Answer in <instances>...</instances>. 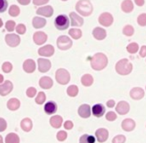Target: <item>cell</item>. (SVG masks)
<instances>
[{"mask_svg": "<svg viewBox=\"0 0 146 143\" xmlns=\"http://www.w3.org/2000/svg\"><path fill=\"white\" fill-rule=\"evenodd\" d=\"M88 60L90 61V64H91L92 69H93V70H96V71L103 70L108 64L107 56L101 52L95 53L92 57H89Z\"/></svg>", "mask_w": 146, "mask_h": 143, "instance_id": "1", "label": "cell"}, {"mask_svg": "<svg viewBox=\"0 0 146 143\" xmlns=\"http://www.w3.org/2000/svg\"><path fill=\"white\" fill-rule=\"evenodd\" d=\"M75 9L80 15L82 16H90L93 11V6L89 0H79L76 3Z\"/></svg>", "mask_w": 146, "mask_h": 143, "instance_id": "2", "label": "cell"}, {"mask_svg": "<svg viewBox=\"0 0 146 143\" xmlns=\"http://www.w3.org/2000/svg\"><path fill=\"white\" fill-rule=\"evenodd\" d=\"M132 69H133V66L132 64L129 62L128 59H121L119 60L115 65V70L118 74L120 75H128L131 73Z\"/></svg>", "mask_w": 146, "mask_h": 143, "instance_id": "3", "label": "cell"}, {"mask_svg": "<svg viewBox=\"0 0 146 143\" xmlns=\"http://www.w3.org/2000/svg\"><path fill=\"white\" fill-rule=\"evenodd\" d=\"M54 25L58 30H66L70 25V20L65 14L58 15L54 20Z\"/></svg>", "mask_w": 146, "mask_h": 143, "instance_id": "4", "label": "cell"}, {"mask_svg": "<svg viewBox=\"0 0 146 143\" xmlns=\"http://www.w3.org/2000/svg\"><path fill=\"white\" fill-rule=\"evenodd\" d=\"M55 78L56 81L61 85H65L70 81V73L66 70V69L59 68L58 70L55 72Z\"/></svg>", "mask_w": 146, "mask_h": 143, "instance_id": "5", "label": "cell"}, {"mask_svg": "<svg viewBox=\"0 0 146 143\" xmlns=\"http://www.w3.org/2000/svg\"><path fill=\"white\" fill-rule=\"evenodd\" d=\"M72 44V40L68 36H65V35H61L57 39V47L60 50H68L69 48H71Z\"/></svg>", "mask_w": 146, "mask_h": 143, "instance_id": "6", "label": "cell"}, {"mask_svg": "<svg viewBox=\"0 0 146 143\" xmlns=\"http://www.w3.org/2000/svg\"><path fill=\"white\" fill-rule=\"evenodd\" d=\"M98 21L101 25L105 27H109L110 25L113 23V16H112L110 13L108 12H104V13H101L98 18Z\"/></svg>", "mask_w": 146, "mask_h": 143, "instance_id": "7", "label": "cell"}, {"mask_svg": "<svg viewBox=\"0 0 146 143\" xmlns=\"http://www.w3.org/2000/svg\"><path fill=\"white\" fill-rule=\"evenodd\" d=\"M69 20H70L71 26H74V27L82 26L84 22L83 18L75 12H70V14H69Z\"/></svg>", "mask_w": 146, "mask_h": 143, "instance_id": "8", "label": "cell"}, {"mask_svg": "<svg viewBox=\"0 0 146 143\" xmlns=\"http://www.w3.org/2000/svg\"><path fill=\"white\" fill-rule=\"evenodd\" d=\"M5 42L10 47H16L20 43V37L17 34H7L5 36Z\"/></svg>", "mask_w": 146, "mask_h": 143, "instance_id": "9", "label": "cell"}, {"mask_svg": "<svg viewBox=\"0 0 146 143\" xmlns=\"http://www.w3.org/2000/svg\"><path fill=\"white\" fill-rule=\"evenodd\" d=\"M12 90H13V84L11 81L5 80L2 84H0V95L1 96H6Z\"/></svg>", "mask_w": 146, "mask_h": 143, "instance_id": "10", "label": "cell"}, {"mask_svg": "<svg viewBox=\"0 0 146 143\" xmlns=\"http://www.w3.org/2000/svg\"><path fill=\"white\" fill-rule=\"evenodd\" d=\"M37 62H38V70H39V72L45 73L51 68V62H50V60H48V59L39 58Z\"/></svg>", "mask_w": 146, "mask_h": 143, "instance_id": "11", "label": "cell"}, {"mask_svg": "<svg viewBox=\"0 0 146 143\" xmlns=\"http://www.w3.org/2000/svg\"><path fill=\"white\" fill-rule=\"evenodd\" d=\"M95 136H96V139H97L98 142L103 143L108 139L109 132H108V130H107V129H105V128H99V129H97V130H96Z\"/></svg>", "mask_w": 146, "mask_h": 143, "instance_id": "12", "label": "cell"}, {"mask_svg": "<svg viewBox=\"0 0 146 143\" xmlns=\"http://www.w3.org/2000/svg\"><path fill=\"white\" fill-rule=\"evenodd\" d=\"M33 40L34 43L37 45H42L46 42L47 40V34L43 31H38V32H35L33 35Z\"/></svg>", "mask_w": 146, "mask_h": 143, "instance_id": "13", "label": "cell"}, {"mask_svg": "<svg viewBox=\"0 0 146 143\" xmlns=\"http://www.w3.org/2000/svg\"><path fill=\"white\" fill-rule=\"evenodd\" d=\"M130 106L129 103L126 102V101H120L117 105H116V112L120 115H125L129 112Z\"/></svg>", "mask_w": 146, "mask_h": 143, "instance_id": "14", "label": "cell"}, {"mask_svg": "<svg viewBox=\"0 0 146 143\" xmlns=\"http://www.w3.org/2000/svg\"><path fill=\"white\" fill-rule=\"evenodd\" d=\"M38 54L40 55V56H44V57L52 56V55L54 54V47L50 44L45 45V46L38 49Z\"/></svg>", "mask_w": 146, "mask_h": 143, "instance_id": "15", "label": "cell"}, {"mask_svg": "<svg viewBox=\"0 0 146 143\" xmlns=\"http://www.w3.org/2000/svg\"><path fill=\"white\" fill-rule=\"evenodd\" d=\"M91 107L88 104H82L78 108V115L82 118H88L91 115Z\"/></svg>", "mask_w": 146, "mask_h": 143, "instance_id": "16", "label": "cell"}, {"mask_svg": "<svg viewBox=\"0 0 146 143\" xmlns=\"http://www.w3.org/2000/svg\"><path fill=\"white\" fill-rule=\"evenodd\" d=\"M136 124H135V121L131 118H126L122 121L121 123V127L124 131H127V132H130V131L134 130L135 128Z\"/></svg>", "mask_w": 146, "mask_h": 143, "instance_id": "17", "label": "cell"}, {"mask_svg": "<svg viewBox=\"0 0 146 143\" xmlns=\"http://www.w3.org/2000/svg\"><path fill=\"white\" fill-rule=\"evenodd\" d=\"M22 67L23 70L26 73H32L36 69V64H35V61L33 59H27V60L24 61Z\"/></svg>", "mask_w": 146, "mask_h": 143, "instance_id": "18", "label": "cell"}, {"mask_svg": "<svg viewBox=\"0 0 146 143\" xmlns=\"http://www.w3.org/2000/svg\"><path fill=\"white\" fill-rule=\"evenodd\" d=\"M36 13L38 15H41V16L44 17H51L53 14V8L50 5H47V6H43L40 7L36 10Z\"/></svg>", "mask_w": 146, "mask_h": 143, "instance_id": "19", "label": "cell"}, {"mask_svg": "<svg viewBox=\"0 0 146 143\" xmlns=\"http://www.w3.org/2000/svg\"><path fill=\"white\" fill-rule=\"evenodd\" d=\"M91 112L95 117L100 118V117L103 116L104 113H105V107H104L102 104H100V103H98V104H95L93 107H92Z\"/></svg>", "mask_w": 146, "mask_h": 143, "instance_id": "20", "label": "cell"}, {"mask_svg": "<svg viewBox=\"0 0 146 143\" xmlns=\"http://www.w3.org/2000/svg\"><path fill=\"white\" fill-rule=\"evenodd\" d=\"M144 96V90L140 87H134L130 91V97L134 100H140Z\"/></svg>", "mask_w": 146, "mask_h": 143, "instance_id": "21", "label": "cell"}, {"mask_svg": "<svg viewBox=\"0 0 146 143\" xmlns=\"http://www.w3.org/2000/svg\"><path fill=\"white\" fill-rule=\"evenodd\" d=\"M92 35L96 40H103L106 37V30L101 27H95L92 31Z\"/></svg>", "mask_w": 146, "mask_h": 143, "instance_id": "22", "label": "cell"}, {"mask_svg": "<svg viewBox=\"0 0 146 143\" xmlns=\"http://www.w3.org/2000/svg\"><path fill=\"white\" fill-rule=\"evenodd\" d=\"M39 86L43 89H50L53 86V80L50 77L43 76L39 79Z\"/></svg>", "mask_w": 146, "mask_h": 143, "instance_id": "23", "label": "cell"}, {"mask_svg": "<svg viewBox=\"0 0 146 143\" xmlns=\"http://www.w3.org/2000/svg\"><path fill=\"white\" fill-rule=\"evenodd\" d=\"M44 111L46 114L51 115L57 111V104L54 101H48L46 104L44 105Z\"/></svg>", "mask_w": 146, "mask_h": 143, "instance_id": "24", "label": "cell"}, {"mask_svg": "<svg viewBox=\"0 0 146 143\" xmlns=\"http://www.w3.org/2000/svg\"><path fill=\"white\" fill-rule=\"evenodd\" d=\"M20 127L23 131L25 132H29L31 131L33 127V123H32V120L30 118H23L20 122Z\"/></svg>", "mask_w": 146, "mask_h": 143, "instance_id": "25", "label": "cell"}, {"mask_svg": "<svg viewBox=\"0 0 146 143\" xmlns=\"http://www.w3.org/2000/svg\"><path fill=\"white\" fill-rule=\"evenodd\" d=\"M49 122H50V125L53 128H60L63 123V119L60 115H55V116L51 117Z\"/></svg>", "mask_w": 146, "mask_h": 143, "instance_id": "26", "label": "cell"}, {"mask_svg": "<svg viewBox=\"0 0 146 143\" xmlns=\"http://www.w3.org/2000/svg\"><path fill=\"white\" fill-rule=\"evenodd\" d=\"M7 108L11 111H15L20 107V101L17 98H11L7 101Z\"/></svg>", "mask_w": 146, "mask_h": 143, "instance_id": "27", "label": "cell"}, {"mask_svg": "<svg viewBox=\"0 0 146 143\" xmlns=\"http://www.w3.org/2000/svg\"><path fill=\"white\" fill-rule=\"evenodd\" d=\"M133 2L131 0H124L123 2L121 3V9L123 12L125 13H130L133 11Z\"/></svg>", "mask_w": 146, "mask_h": 143, "instance_id": "28", "label": "cell"}, {"mask_svg": "<svg viewBox=\"0 0 146 143\" xmlns=\"http://www.w3.org/2000/svg\"><path fill=\"white\" fill-rule=\"evenodd\" d=\"M45 24H46V20L42 17H34L32 19V25L36 29L42 28V27L45 26Z\"/></svg>", "mask_w": 146, "mask_h": 143, "instance_id": "29", "label": "cell"}, {"mask_svg": "<svg viewBox=\"0 0 146 143\" xmlns=\"http://www.w3.org/2000/svg\"><path fill=\"white\" fill-rule=\"evenodd\" d=\"M93 81H94L93 77L90 74H84L83 76L81 77V83H82V85L85 87L91 86V85L93 84Z\"/></svg>", "mask_w": 146, "mask_h": 143, "instance_id": "30", "label": "cell"}, {"mask_svg": "<svg viewBox=\"0 0 146 143\" xmlns=\"http://www.w3.org/2000/svg\"><path fill=\"white\" fill-rule=\"evenodd\" d=\"M20 142V139H19V136L16 134V133H9V134L6 135L5 137V143H19Z\"/></svg>", "mask_w": 146, "mask_h": 143, "instance_id": "31", "label": "cell"}, {"mask_svg": "<svg viewBox=\"0 0 146 143\" xmlns=\"http://www.w3.org/2000/svg\"><path fill=\"white\" fill-rule=\"evenodd\" d=\"M94 142H95V137L88 134L82 135L79 139V143H94Z\"/></svg>", "mask_w": 146, "mask_h": 143, "instance_id": "32", "label": "cell"}, {"mask_svg": "<svg viewBox=\"0 0 146 143\" xmlns=\"http://www.w3.org/2000/svg\"><path fill=\"white\" fill-rule=\"evenodd\" d=\"M78 92H79V89L76 85H70V86L67 88V94L70 97H75L77 96Z\"/></svg>", "mask_w": 146, "mask_h": 143, "instance_id": "33", "label": "cell"}, {"mask_svg": "<svg viewBox=\"0 0 146 143\" xmlns=\"http://www.w3.org/2000/svg\"><path fill=\"white\" fill-rule=\"evenodd\" d=\"M69 35L74 39H79L82 36V31L77 28H72L69 30Z\"/></svg>", "mask_w": 146, "mask_h": 143, "instance_id": "34", "label": "cell"}, {"mask_svg": "<svg viewBox=\"0 0 146 143\" xmlns=\"http://www.w3.org/2000/svg\"><path fill=\"white\" fill-rule=\"evenodd\" d=\"M8 13L10 16L12 17H17L19 14H20V9L17 5H11L10 8L8 10Z\"/></svg>", "mask_w": 146, "mask_h": 143, "instance_id": "35", "label": "cell"}, {"mask_svg": "<svg viewBox=\"0 0 146 143\" xmlns=\"http://www.w3.org/2000/svg\"><path fill=\"white\" fill-rule=\"evenodd\" d=\"M126 49H127V51L130 53V54H134V53H136L138 51L139 46H138L137 43L132 42V43H130V44H128V46L126 47Z\"/></svg>", "mask_w": 146, "mask_h": 143, "instance_id": "36", "label": "cell"}, {"mask_svg": "<svg viewBox=\"0 0 146 143\" xmlns=\"http://www.w3.org/2000/svg\"><path fill=\"white\" fill-rule=\"evenodd\" d=\"M45 100H46V95H45V93L44 92H39L38 94H37V96H36V98H35V102L37 103V104H39V105H41V104H43V103L45 102Z\"/></svg>", "mask_w": 146, "mask_h": 143, "instance_id": "37", "label": "cell"}, {"mask_svg": "<svg viewBox=\"0 0 146 143\" xmlns=\"http://www.w3.org/2000/svg\"><path fill=\"white\" fill-rule=\"evenodd\" d=\"M122 32H123V34L125 35V36H132V35L134 34L133 26H131V25H126V26H124Z\"/></svg>", "mask_w": 146, "mask_h": 143, "instance_id": "38", "label": "cell"}, {"mask_svg": "<svg viewBox=\"0 0 146 143\" xmlns=\"http://www.w3.org/2000/svg\"><path fill=\"white\" fill-rule=\"evenodd\" d=\"M137 23L140 26H146V13H142L137 17Z\"/></svg>", "mask_w": 146, "mask_h": 143, "instance_id": "39", "label": "cell"}, {"mask_svg": "<svg viewBox=\"0 0 146 143\" xmlns=\"http://www.w3.org/2000/svg\"><path fill=\"white\" fill-rule=\"evenodd\" d=\"M12 68H13L12 64H11L10 62H8V61H6V62H4L2 64V70H3V72H5V73L11 72V71H12Z\"/></svg>", "mask_w": 146, "mask_h": 143, "instance_id": "40", "label": "cell"}, {"mask_svg": "<svg viewBox=\"0 0 146 143\" xmlns=\"http://www.w3.org/2000/svg\"><path fill=\"white\" fill-rule=\"evenodd\" d=\"M126 141V137L122 134L116 135L113 139H112V143H124Z\"/></svg>", "mask_w": 146, "mask_h": 143, "instance_id": "41", "label": "cell"}, {"mask_svg": "<svg viewBox=\"0 0 146 143\" xmlns=\"http://www.w3.org/2000/svg\"><path fill=\"white\" fill-rule=\"evenodd\" d=\"M56 138H57V140L58 141H64V140H66V138H67V133H66V131H63V130H61V131H59L58 133H57V135H56Z\"/></svg>", "mask_w": 146, "mask_h": 143, "instance_id": "42", "label": "cell"}, {"mask_svg": "<svg viewBox=\"0 0 146 143\" xmlns=\"http://www.w3.org/2000/svg\"><path fill=\"white\" fill-rule=\"evenodd\" d=\"M5 28H6V30L9 31V32H12L15 29V22L13 20H8L6 22V24H5Z\"/></svg>", "mask_w": 146, "mask_h": 143, "instance_id": "43", "label": "cell"}, {"mask_svg": "<svg viewBox=\"0 0 146 143\" xmlns=\"http://www.w3.org/2000/svg\"><path fill=\"white\" fill-rule=\"evenodd\" d=\"M36 93H37L36 88H34V87H29V88H27V90H26V95L29 97V98L34 97L35 95H36Z\"/></svg>", "mask_w": 146, "mask_h": 143, "instance_id": "44", "label": "cell"}, {"mask_svg": "<svg viewBox=\"0 0 146 143\" xmlns=\"http://www.w3.org/2000/svg\"><path fill=\"white\" fill-rule=\"evenodd\" d=\"M16 32L18 34H25V32H26V26L24 24H22V23L18 24L16 26Z\"/></svg>", "mask_w": 146, "mask_h": 143, "instance_id": "45", "label": "cell"}, {"mask_svg": "<svg viewBox=\"0 0 146 143\" xmlns=\"http://www.w3.org/2000/svg\"><path fill=\"white\" fill-rule=\"evenodd\" d=\"M7 6H8L7 0H0V13L5 12L7 9Z\"/></svg>", "mask_w": 146, "mask_h": 143, "instance_id": "46", "label": "cell"}, {"mask_svg": "<svg viewBox=\"0 0 146 143\" xmlns=\"http://www.w3.org/2000/svg\"><path fill=\"white\" fill-rule=\"evenodd\" d=\"M116 118H117V115H116V113L113 112V111H109V112L106 113V119H107L108 121H114V120H116Z\"/></svg>", "mask_w": 146, "mask_h": 143, "instance_id": "47", "label": "cell"}, {"mask_svg": "<svg viewBox=\"0 0 146 143\" xmlns=\"http://www.w3.org/2000/svg\"><path fill=\"white\" fill-rule=\"evenodd\" d=\"M7 128V122L4 118L0 117V132L5 131V129Z\"/></svg>", "mask_w": 146, "mask_h": 143, "instance_id": "48", "label": "cell"}, {"mask_svg": "<svg viewBox=\"0 0 146 143\" xmlns=\"http://www.w3.org/2000/svg\"><path fill=\"white\" fill-rule=\"evenodd\" d=\"M49 0H32L33 4L35 5V6H40V5H44L46 4L47 2H48Z\"/></svg>", "mask_w": 146, "mask_h": 143, "instance_id": "49", "label": "cell"}, {"mask_svg": "<svg viewBox=\"0 0 146 143\" xmlns=\"http://www.w3.org/2000/svg\"><path fill=\"white\" fill-rule=\"evenodd\" d=\"M64 128L67 129V130H71L73 128V122L70 120H67L64 122Z\"/></svg>", "mask_w": 146, "mask_h": 143, "instance_id": "50", "label": "cell"}, {"mask_svg": "<svg viewBox=\"0 0 146 143\" xmlns=\"http://www.w3.org/2000/svg\"><path fill=\"white\" fill-rule=\"evenodd\" d=\"M139 55L141 57H145L146 56V45H143V46H142L141 48H140Z\"/></svg>", "mask_w": 146, "mask_h": 143, "instance_id": "51", "label": "cell"}, {"mask_svg": "<svg viewBox=\"0 0 146 143\" xmlns=\"http://www.w3.org/2000/svg\"><path fill=\"white\" fill-rule=\"evenodd\" d=\"M114 106H115V101H114L113 99L107 101V107H109V108H112V107H114Z\"/></svg>", "mask_w": 146, "mask_h": 143, "instance_id": "52", "label": "cell"}, {"mask_svg": "<svg viewBox=\"0 0 146 143\" xmlns=\"http://www.w3.org/2000/svg\"><path fill=\"white\" fill-rule=\"evenodd\" d=\"M17 1H18V3L21 5H28L31 0H17Z\"/></svg>", "mask_w": 146, "mask_h": 143, "instance_id": "53", "label": "cell"}, {"mask_svg": "<svg viewBox=\"0 0 146 143\" xmlns=\"http://www.w3.org/2000/svg\"><path fill=\"white\" fill-rule=\"evenodd\" d=\"M134 2H135V4L137 5V6H143L145 1H144V0H134Z\"/></svg>", "mask_w": 146, "mask_h": 143, "instance_id": "54", "label": "cell"}, {"mask_svg": "<svg viewBox=\"0 0 146 143\" xmlns=\"http://www.w3.org/2000/svg\"><path fill=\"white\" fill-rule=\"evenodd\" d=\"M3 82H4V77L2 74H0V84H2Z\"/></svg>", "mask_w": 146, "mask_h": 143, "instance_id": "55", "label": "cell"}, {"mask_svg": "<svg viewBox=\"0 0 146 143\" xmlns=\"http://www.w3.org/2000/svg\"><path fill=\"white\" fill-rule=\"evenodd\" d=\"M2 25H3V22H2V19L0 18V27H2Z\"/></svg>", "mask_w": 146, "mask_h": 143, "instance_id": "56", "label": "cell"}, {"mask_svg": "<svg viewBox=\"0 0 146 143\" xmlns=\"http://www.w3.org/2000/svg\"><path fill=\"white\" fill-rule=\"evenodd\" d=\"M0 143H3V138H2L1 135H0Z\"/></svg>", "mask_w": 146, "mask_h": 143, "instance_id": "57", "label": "cell"}, {"mask_svg": "<svg viewBox=\"0 0 146 143\" xmlns=\"http://www.w3.org/2000/svg\"><path fill=\"white\" fill-rule=\"evenodd\" d=\"M62 1H67V0H62Z\"/></svg>", "mask_w": 146, "mask_h": 143, "instance_id": "58", "label": "cell"}]
</instances>
